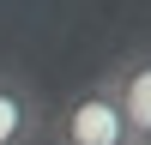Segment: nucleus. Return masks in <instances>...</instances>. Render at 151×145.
<instances>
[{
    "mask_svg": "<svg viewBox=\"0 0 151 145\" xmlns=\"http://www.w3.org/2000/svg\"><path fill=\"white\" fill-rule=\"evenodd\" d=\"M55 145H127V121H121V97L109 72H97L67 97V109L55 115Z\"/></svg>",
    "mask_w": 151,
    "mask_h": 145,
    "instance_id": "obj_1",
    "label": "nucleus"
},
{
    "mask_svg": "<svg viewBox=\"0 0 151 145\" xmlns=\"http://www.w3.org/2000/svg\"><path fill=\"white\" fill-rule=\"evenodd\" d=\"M109 85L121 97V121H127V145H151V42L127 48L109 67Z\"/></svg>",
    "mask_w": 151,
    "mask_h": 145,
    "instance_id": "obj_2",
    "label": "nucleus"
},
{
    "mask_svg": "<svg viewBox=\"0 0 151 145\" xmlns=\"http://www.w3.org/2000/svg\"><path fill=\"white\" fill-rule=\"evenodd\" d=\"M42 97L30 79L18 72H0V145H36L42 139Z\"/></svg>",
    "mask_w": 151,
    "mask_h": 145,
    "instance_id": "obj_3",
    "label": "nucleus"
}]
</instances>
